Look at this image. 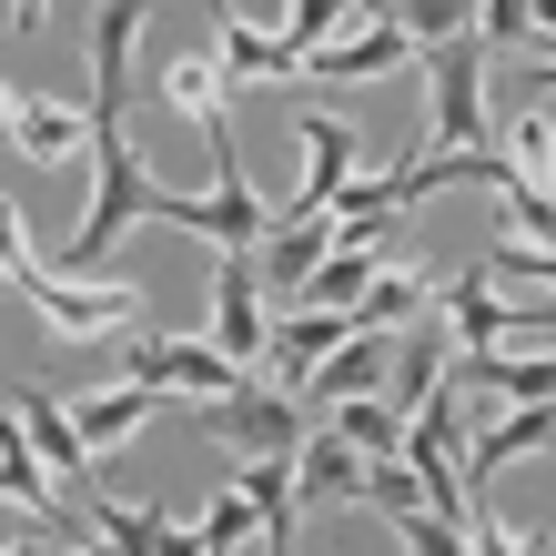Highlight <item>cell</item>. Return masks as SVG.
<instances>
[{
	"label": "cell",
	"instance_id": "cell-40",
	"mask_svg": "<svg viewBox=\"0 0 556 556\" xmlns=\"http://www.w3.org/2000/svg\"><path fill=\"white\" fill-rule=\"evenodd\" d=\"M516 556H556V536H527V546H516Z\"/></svg>",
	"mask_w": 556,
	"mask_h": 556
},
{
	"label": "cell",
	"instance_id": "cell-21",
	"mask_svg": "<svg viewBox=\"0 0 556 556\" xmlns=\"http://www.w3.org/2000/svg\"><path fill=\"white\" fill-rule=\"evenodd\" d=\"M466 384H485L496 405H546L556 395V354H466Z\"/></svg>",
	"mask_w": 556,
	"mask_h": 556
},
{
	"label": "cell",
	"instance_id": "cell-30",
	"mask_svg": "<svg viewBox=\"0 0 556 556\" xmlns=\"http://www.w3.org/2000/svg\"><path fill=\"white\" fill-rule=\"evenodd\" d=\"M344 21H365V11H354V0H293V11H283V41L293 51H324V41H344Z\"/></svg>",
	"mask_w": 556,
	"mask_h": 556
},
{
	"label": "cell",
	"instance_id": "cell-7",
	"mask_svg": "<svg viewBox=\"0 0 556 556\" xmlns=\"http://www.w3.org/2000/svg\"><path fill=\"white\" fill-rule=\"evenodd\" d=\"M293 132H304V182H293V203H274V223H304L354 182V122L344 112H304Z\"/></svg>",
	"mask_w": 556,
	"mask_h": 556
},
{
	"label": "cell",
	"instance_id": "cell-32",
	"mask_svg": "<svg viewBox=\"0 0 556 556\" xmlns=\"http://www.w3.org/2000/svg\"><path fill=\"white\" fill-rule=\"evenodd\" d=\"M476 264H485V274H516V283H556V243H506V233H496Z\"/></svg>",
	"mask_w": 556,
	"mask_h": 556
},
{
	"label": "cell",
	"instance_id": "cell-10",
	"mask_svg": "<svg viewBox=\"0 0 556 556\" xmlns=\"http://www.w3.org/2000/svg\"><path fill=\"white\" fill-rule=\"evenodd\" d=\"M11 415H21L30 455L51 466V485H61V496H81V485H91V445H81L72 405H61V395H41V384H21V395H11Z\"/></svg>",
	"mask_w": 556,
	"mask_h": 556
},
{
	"label": "cell",
	"instance_id": "cell-41",
	"mask_svg": "<svg viewBox=\"0 0 556 556\" xmlns=\"http://www.w3.org/2000/svg\"><path fill=\"white\" fill-rule=\"evenodd\" d=\"M81 556H112V546H81Z\"/></svg>",
	"mask_w": 556,
	"mask_h": 556
},
{
	"label": "cell",
	"instance_id": "cell-39",
	"mask_svg": "<svg viewBox=\"0 0 556 556\" xmlns=\"http://www.w3.org/2000/svg\"><path fill=\"white\" fill-rule=\"evenodd\" d=\"M11 556H51V536H21V546H11Z\"/></svg>",
	"mask_w": 556,
	"mask_h": 556
},
{
	"label": "cell",
	"instance_id": "cell-15",
	"mask_svg": "<svg viewBox=\"0 0 556 556\" xmlns=\"http://www.w3.org/2000/svg\"><path fill=\"white\" fill-rule=\"evenodd\" d=\"M536 445H556V395H546V405H506V425H485L476 445H455V466H466V496H476V485L496 476V466L536 455Z\"/></svg>",
	"mask_w": 556,
	"mask_h": 556
},
{
	"label": "cell",
	"instance_id": "cell-17",
	"mask_svg": "<svg viewBox=\"0 0 556 556\" xmlns=\"http://www.w3.org/2000/svg\"><path fill=\"white\" fill-rule=\"evenodd\" d=\"M213 61H223V81H304V51H293L283 30L233 21V11H223V30H213Z\"/></svg>",
	"mask_w": 556,
	"mask_h": 556
},
{
	"label": "cell",
	"instance_id": "cell-27",
	"mask_svg": "<svg viewBox=\"0 0 556 556\" xmlns=\"http://www.w3.org/2000/svg\"><path fill=\"white\" fill-rule=\"evenodd\" d=\"M506 162H516V182L556 192V112H546V102H527V112H516V132H506Z\"/></svg>",
	"mask_w": 556,
	"mask_h": 556
},
{
	"label": "cell",
	"instance_id": "cell-33",
	"mask_svg": "<svg viewBox=\"0 0 556 556\" xmlns=\"http://www.w3.org/2000/svg\"><path fill=\"white\" fill-rule=\"evenodd\" d=\"M365 496H375L384 516H415V506H425V485H415L405 455H384V466H365Z\"/></svg>",
	"mask_w": 556,
	"mask_h": 556
},
{
	"label": "cell",
	"instance_id": "cell-9",
	"mask_svg": "<svg viewBox=\"0 0 556 556\" xmlns=\"http://www.w3.org/2000/svg\"><path fill=\"white\" fill-rule=\"evenodd\" d=\"M142 21H152V0H102V21H91V122H122V102H132Z\"/></svg>",
	"mask_w": 556,
	"mask_h": 556
},
{
	"label": "cell",
	"instance_id": "cell-22",
	"mask_svg": "<svg viewBox=\"0 0 556 556\" xmlns=\"http://www.w3.org/2000/svg\"><path fill=\"white\" fill-rule=\"evenodd\" d=\"M375 274H384V264H375V233H354V243H334V253H324V264L304 274V304H334V314H354Z\"/></svg>",
	"mask_w": 556,
	"mask_h": 556
},
{
	"label": "cell",
	"instance_id": "cell-16",
	"mask_svg": "<svg viewBox=\"0 0 556 556\" xmlns=\"http://www.w3.org/2000/svg\"><path fill=\"white\" fill-rule=\"evenodd\" d=\"M0 506H21L30 527H61V485H51L41 455H30V435H21L11 405H0Z\"/></svg>",
	"mask_w": 556,
	"mask_h": 556
},
{
	"label": "cell",
	"instance_id": "cell-4",
	"mask_svg": "<svg viewBox=\"0 0 556 556\" xmlns=\"http://www.w3.org/2000/svg\"><path fill=\"white\" fill-rule=\"evenodd\" d=\"M496 274L466 264L455 283H435V304H445V334L466 344V354H496L506 334H536V324H556V304H506V293H485Z\"/></svg>",
	"mask_w": 556,
	"mask_h": 556
},
{
	"label": "cell",
	"instance_id": "cell-20",
	"mask_svg": "<svg viewBox=\"0 0 556 556\" xmlns=\"http://www.w3.org/2000/svg\"><path fill=\"white\" fill-rule=\"evenodd\" d=\"M344 243V223L334 213H304V223H274V253H264V264H253V274H264L274 293H304V274L324 264V253H334Z\"/></svg>",
	"mask_w": 556,
	"mask_h": 556
},
{
	"label": "cell",
	"instance_id": "cell-3",
	"mask_svg": "<svg viewBox=\"0 0 556 556\" xmlns=\"http://www.w3.org/2000/svg\"><path fill=\"white\" fill-rule=\"evenodd\" d=\"M122 365H132V384H152V395H203V405L253 384V365H233L223 344H182V334H152V344L122 354Z\"/></svg>",
	"mask_w": 556,
	"mask_h": 556
},
{
	"label": "cell",
	"instance_id": "cell-5",
	"mask_svg": "<svg viewBox=\"0 0 556 556\" xmlns=\"http://www.w3.org/2000/svg\"><path fill=\"white\" fill-rule=\"evenodd\" d=\"M21 293L61 324V334H81V344H91V334H122V324H142V293H132V283H72V274H51V264H30Z\"/></svg>",
	"mask_w": 556,
	"mask_h": 556
},
{
	"label": "cell",
	"instance_id": "cell-34",
	"mask_svg": "<svg viewBox=\"0 0 556 556\" xmlns=\"http://www.w3.org/2000/svg\"><path fill=\"white\" fill-rule=\"evenodd\" d=\"M30 264H41V253H30V223H21V203H11V192H0V283H21Z\"/></svg>",
	"mask_w": 556,
	"mask_h": 556
},
{
	"label": "cell",
	"instance_id": "cell-35",
	"mask_svg": "<svg viewBox=\"0 0 556 556\" xmlns=\"http://www.w3.org/2000/svg\"><path fill=\"white\" fill-rule=\"evenodd\" d=\"M476 41H536L527 0H476Z\"/></svg>",
	"mask_w": 556,
	"mask_h": 556
},
{
	"label": "cell",
	"instance_id": "cell-11",
	"mask_svg": "<svg viewBox=\"0 0 556 556\" xmlns=\"http://www.w3.org/2000/svg\"><path fill=\"white\" fill-rule=\"evenodd\" d=\"M213 344L233 354V365L264 354V274H253V253H233V243H223V264H213Z\"/></svg>",
	"mask_w": 556,
	"mask_h": 556
},
{
	"label": "cell",
	"instance_id": "cell-13",
	"mask_svg": "<svg viewBox=\"0 0 556 556\" xmlns=\"http://www.w3.org/2000/svg\"><path fill=\"white\" fill-rule=\"evenodd\" d=\"M365 496V445H344L334 425H314L304 445H293V506H344Z\"/></svg>",
	"mask_w": 556,
	"mask_h": 556
},
{
	"label": "cell",
	"instance_id": "cell-37",
	"mask_svg": "<svg viewBox=\"0 0 556 556\" xmlns=\"http://www.w3.org/2000/svg\"><path fill=\"white\" fill-rule=\"evenodd\" d=\"M11 21H21V30H41V21H51V0H11Z\"/></svg>",
	"mask_w": 556,
	"mask_h": 556
},
{
	"label": "cell",
	"instance_id": "cell-8",
	"mask_svg": "<svg viewBox=\"0 0 556 556\" xmlns=\"http://www.w3.org/2000/svg\"><path fill=\"white\" fill-rule=\"evenodd\" d=\"M384 365H395V344H384V334H365V324H354V334H344L334 354H324V365H314L304 384H293V405H304V415L324 425L334 405H354V395H375V384H384Z\"/></svg>",
	"mask_w": 556,
	"mask_h": 556
},
{
	"label": "cell",
	"instance_id": "cell-19",
	"mask_svg": "<svg viewBox=\"0 0 556 556\" xmlns=\"http://www.w3.org/2000/svg\"><path fill=\"white\" fill-rule=\"evenodd\" d=\"M243 506L264 556H293V455H243Z\"/></svg>",
	"mask_w": 556,
	"mask_h": 556
},
{
	"label": "cell",
	"instance_id": "cell-31",
	"mask_svg": "<svg viewBox=\"0 0 556 556\" xmlns=\"http://www.w3.org/2000/svg\"><path fill=\"white\" fill-rule=\"evenodd\" d=\"M192 536H203V556H233V546L253 536V506H243V485H223V496L203 506V527H192Z\"/></svg>",
	"mask_w": 556,
	"mask_h": 556
},
{
	"label": "cell",
	"instance_id": "cell-2",
	"mask_svg": "<svg viewBox=\"0 0 556 556\" xmlns=\"http://www.w3.org/2000/svg\"><path fill=\"white\" fill-rule=\"evenodd\" d=\"M425 81H435V152H485V41H425Z\"/></svg>",
	"mask_w": 556,
	"mask_h": 556
},
{
	"label": "cell",
	"instance_id": "cell-6",
	"mask_svg": "<svg viewBox=\"0 0 556 556\" xmlns=\"http://www.w3.org/2000/svg\"><path fill=\"white\" fill-rule=\"evenodd\" d=\"M213 415V435L223 445H243V455H293L314 435V415L293 405V395H274V384H243V395H223V405H203Z\"/></svg>",
	"mask_w": 556,
	"mask_h": 556
},
{
	"label": "cell",
	"instance_id": "cell-12",
	"mask_svg": "<svg viewBox=\"0 0 556 556\" xmlns=\"http://www.w3.org/2000/svg\"><path fill=\"white\" fill-rule=\"evenodd\" d=\"M354 334V314H334V304H304V314H293V324H274V334H264V365H274V395H293V384H304L314 365H324V354H334Z\"/></svg>",
	"mask_w": 556,
	"mask_h": 556
},
{
	"label": "cell",
	"instance_id": "cell-28",
	"mask_svg": "<svg viewBox=\"0 0 556 556\" xmlns=\"http://www.w3.org/2000/svg\"><path fill=\"white\" fill-rule=\"evenodd\" d=\"M425 293H435V283H425L415 264H405V274H375V283H365V304H354V324H365V334H395L405 314H425Z\"/></svg>",
	"mask_w": 556,
	"mask_h": 556
},
{
	"label": "cell",
	"instance_id": "cell-18",
	"mask_svg": "<svg viewBox=\"0 0 556 556\" xmlns=\"http://www.w3.org/2000/svg\"><path fill=\"white\" fill-rule=\"evenodd\" d=\"M152 91H162L182 122H203V132L223 122V102H233V81H223V61H213V51H173V61H152Z\"/></svg>",
	"mask_w": 556,
	"mask_h": 556
},
{
	"label": "cell",
	"instance_id": "cell-1",
	"mask_svg": "<svg viewBox=\"0 0 556 556\" xmlns=\"http://www.w3.org/2000/svg\"><path fill=\"white\" fill-rule=\"evenodd\" d=\"M152 203H162V173L132 152V132L122 122H91V213L72 223V274L102 264L132 223H152Z\"/></svg>",
	"mask_w": 556,
	"mask_h": 556
},
{
	"label": "cell",
	"instance_id": "cell-29",
	"mask_svg": "<svg viewBox=\"0 0 556 556\" xmlns=\"http://www.w3.org/2000/svg\"><path fill=\"white\" fill-rule=\"evenodd\" d=\"M395 30L425 51V41H466L476 30V0H395Z\"/></svg>",
	"mask_w": 556,
	"mask_h": 556
},
{
	"label": "cell",
	"instance_id": "cell-24",
	"mask_svg": "<svg viewBox=\"0 0 556 556\" xmlns=\"http://www.w3.org/2000/svg\"><path fill=\"white\" fill-rule=\"evenodd\" d=\"M30 162H72V152H91V112H72V102H21V132H11Z\"/></svg>",
	"mask_w": 556,
	"mask_h": 556
},
{
	"label": "cell",
	"instance_id": "cell-38",
	"mask_svg": "<svg viewBox=\"0 0 556 556\" xmlns=\"http://www.w3.org/2000/svg\"><path fill=\"white\" fill-rule=\"evenodd\" d=\"M536 91H556V51H536Z\"/></svg>",
	"mask_w": 556,
	"mask_h": 556
},
{
	"label": "cell",
	"instance_id": "cell-14",
	"mask_svg": "<svg viewBox=\"0 0 556 556\" xmlns=\"http://www.w3.org/2000/svg\"><path fill=\"white\" fill-rule=\"evenodd\" d=\"M415 61V41L395 21H354L344 41H324V51H304V72H324V81H384V72H405Z\"/></svg>",
	"mask_w": 556,
	"mask_h": 556
},
{
	"label": "cell",
	"instance_id": "cell-26",
	"mask_svg": "<svg viewBox=\"0 0 556 556\" xmlns=\"http://www.w3.org/2000/svg\"><path fill=\"white\" fill-rule=\"evenodd\" d=\"M324 425H334L344 445H365V466H384V455H405V415L384 405V395H354V405H334Z\"/></svg>",
	"mask_w": 556,
	"mask_h": 556
},
{
	"label": "cell",
	"instance_id": "cell-23",
	"mask_svg": "<svg viewBox=\"0 0 556 556\" xmlns=\"http://www.w3.org/2000/svg\"><path fill=\"white\" fill-rule=\"evenodd\" d=\"M142 415H152V384H91V395L72 405L81 445H122V435H142Z\"/></svg>",
	"mask_w": 556,
	"mask_h": 556
},
{
	"label": "cell",
	"instance_id": "cell-25",
	"mask_svg": "<svg viewBox=\"0 0 556 556\" xmlns=\"http://www.w3.org/2000/svg\"><path fill=\"white\" fill-rule=\"evenodd\" d=\"M445 354H455V334H445V324H425V334L395 354V365H384V375H395V384H384V405H425V395H435V375H445Z\"/></svg>",
	"mask_w": 556,
	"mask_h": 556
},
{
	"label": "cell",
	"instance_id": "cell-36",
	"mask_svg": "<svg viewBox=\"0 0 556 556\" xmlns=\"http://www.w3.org/2000/svg\"><path fill=\"white\" fill-rule=\"evenodd\" d=\"M21 102H30V91H21V81H0V142L21 132Z\"/></svg>",
	"mask_w": 556,
	"mask_h": 556
}]
</instances>
